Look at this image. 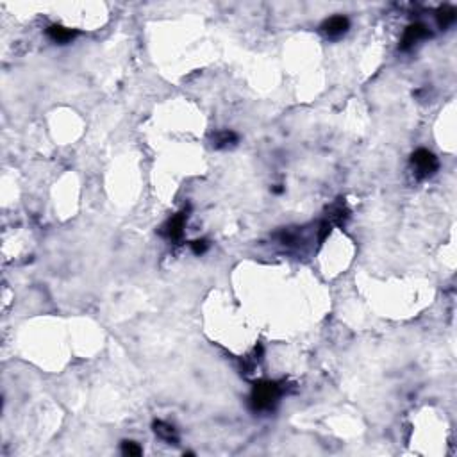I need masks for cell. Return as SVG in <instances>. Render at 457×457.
<instances>
[{"mask_svg": "<svg viewBox=\"0 0 457 457\" xmlns=\"http://www.w3.org/2000/svg\"><path fill=\"white\" fill-rule=\"evenodd\" d=\"M413 165H415L418 175L427 177V175H432V173L438 170V159L434 157V154H430L429 150L420 148V150H416L415 154H413Z\"/></svg>", "mask_w": 457, "mask_h": 457, "instance_id": "obj_2", "label": "cell"}, {"mask_svg": "<svg viewBox=\"0 0 457 457\" xmlns=\"http://www.w3.org/2000/svg\"><path fill=\"white\" fill-rule=\"evenodd\" d=\"M122 452L125 455H140L141 454V448L138 447L136 443H132V441H125L122 447Z\"/></svg>", "mask_w": 457, "mask_h": 457, "instance_id": "obj_10", "label": "cell"}, {"mask_svg": "<svg viewBox=\"0 0 457 457\" xmlns=\"http://www.w3.org/2000/svg\"><path fill=\"white\" fill-rule=\"evenodd\" d=\"M205 248H208V243H205L204 239H200V241H195V243H193V250H195V252H197V254H202Z\"/></svg>", "mask_w": 457, "mask_h": 457, "instance_id": "obj_11", "label": "cell"}, {"mask_svg": "<svg viewBox=\"0 0 457 457\" xmlns=\"http://www.w3.org/2000/svg\"><path fill=\"white\" fill-rule=\"evenodd\" d=\"M438 20H440V25L441 27H447V25H450L452 21L455 20V13L454 9H443L440 13V16H438Z\"/></svg>", "mask_w": 457, "mask_h": 457, "instance_id": "obj_9", "label": "cell"}, {"mask_svg": "<svg viewBox=\"0 0 457 457\" xmlns=\"http://www.w3.org/2000/svg\"><path fill=\"white\" fill-rule=\"evenodd\" d=\"M347 29H348V20L345 16H332L324 24V31L331 38H338V36L345 34Z\"/></svg>", "mask_w": 457, "mask_h": 457, "instance_id": "obj_3", "label": "cell"}, {"mask_svg": "<svg viewBox=\"0 0 457 457\" xmlns=\"http://www.w3.org/2000/svg\"><path fill=\"white\" fill-rule=\"evenodd\" d=\"M154 427H155V432H157L161 438H165V440H168V441L175 440V438H173V427L166 425V423H161V422H157Z\"/></svg>", "mask_w": 457, "mask_h": 457, "instance_id": "obj_7", "label": "cell"}, {"mask_svg": "<svg viewBox=\"0 0 457 457\" xmlns=\"http://www.w3.org/2000/svg\"><path fill=\"white\" fill-rule=\"evenodd\" d=\"M425 36H427V29L423 27V25H420V24L411 25V27L405 31L404 39H402V49H409V47L415 45L416 41H420V39L425 38Z\"/></svg>", "mask_w": 457, "mask_h": 457, "instance_id": "obj_4", "label": "cell"}, {"mask_svg": "<svg viewBox=\"0 0 457 457\" xmlns=\"http://www.w3.org/2000/svg\"><path fill=\"white\" fill-rule=\"evenodd\" d=\"M279 395V386L275 382H259L252 391V405L256 409H270Z\"/></svg>", "mask_w": 457, "mask_h": 457, "instance_id": "obj_1", "label": "cell"}, {"mask_svg": "<svg viewBox=\"0 0 457 457\" xmlns=\"http://www.w3.org/2000/svg\"><path fill=\"white\" fill-rule=\"evenodd\" d=\"M49 36L54 39V41L64 43V41H70V39L75 36V32L66 27H61V25H52V27L49 29Z\"/></svg>", "mask_w": 457, "mask_h": 457, "instance_id": "obj_5", "label": "cell"}, {"mask_svg": "<svg viewBox=\"0 0 457 457\" xmlns=\"http://www.w3.org/2000/svg\"><path fill=\"white\" fill-rule=\"evenodd\" d=\"M182 227H184V215H177L168 222V228H166V232H168V236L172 239H177V238L182 236Z\"/></svg>", "mask_w": 457, "mask_h": 457, "instance_id": "obj_6", "label": "cell"}, {"mask_svg": "<svg viewBox=\"0 0 457 457\" xmlns=\"http://www.w3.org/2000/svg\"><path fill=\"white\" fill-rule=\"evenodd\" d=\"M236 140H238V136H236L234 132H228V130L220 132L218 136H216V147H225V145L234 143Z\"/></svg>", "mask_w": 457, "mask_h": 457, "instance_id": "obj_8", "label": "cell"}]
</instances>
